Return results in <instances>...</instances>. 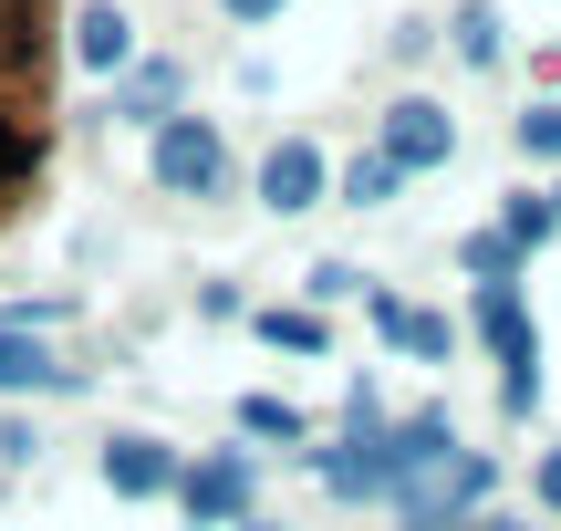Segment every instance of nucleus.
<instances>
[{"instance_id":"1","label":"nucleus","mask_w":561,"mask_h":531,"mask_svg":"<svg viewBox=\"0 0 561 531\" xmlns=\"http://www.w3.org/2000/svg\"><path fill=\"white\" fill-rule=\"evenodd\" d=\"M62 157V0H0V240Z\"/></svg>"},{"instance_id":"18","label":"nucleus","mask_w":561,"mask_h":531,"mask_svg":"<svg viewBox=\"0 0 561 531\" xmlns=\"http://www.w3.org/2000/svg\"><path fill=\"white\" fill-rule=\"evenodd\" d=\"M219 11H229V21H271L280 0H219Z\"/></svg>"},{"instance_id":"15","label":"nucleus","mask_w":561,"mask_h":531,"mask_svg":"<svg viewBox=\"0 0 561 531\" xmlns=\"http://www.w3.org/2000/svg\"><path fill=\"white\" fill-rule=\"evenodd\" d=\"M240 428H261V438H301V417L280 407V396H250V407H240Z\"/></svg>"},{"instance_id":"11","label":"nucleus","mask_w":561,"mask_h":531,"mask_svg":"<svg viewBox=\"0 0 561 531\" xmlns=\"http://www.w3.org/2000/svg\"><path fill=\"white\" fill-rule=\"evenodd\" d=\"M0 386H62V365L42 344H21V334H0Z\"/></svg>"},{"instance_id":"3","label":"nucleus","mask_w":561,"mask_h":531,"mask_svg":"<svg viewBox=\"0 0 561 531\" xmlns=\"http://www.w3.org/2000/svg\"><path fill=\"white\" fill-rule=\"evenodd\" d=\"M479 334L500 344L510 407H530V396H541V375H530V324H520V292H510V282H479Z\"/></svg>"},{"instance_id":"5","label":"nucleus","mask_w":561,"mask_h":531,"mask_svg":"<svg viewBox=\"0 0 561 531\" xmlns=\"http://www.w3.org/2000/svg\"><path fill=\"white\" fill-rule=\"evenodd\" d=\"M261 199L271 208H312L322 199V146L312 136H291V146H271V157H261Z\"/></svg>"},{"instance_id":"17","label":"nucleus","mask_w":561,"mask_h":531,"mask_svg":"<svg viewBox=\"0 0 561 531\" xmlns=\"http://www.w3.org/2000/svg\"><path fill=\"white\" fill-rule=\"evenodd\" d=\"M343 188H354V208H375L385 188H396V157H364V167H354V178H343Z\"/></svg>"},{"instance_id":"6","label":"nucleus","mask_w":561,"mask_h":531,"mask_svg":"<svg viewBox=\"0 0 561 531\" xmlns=\"http://www.w3.org/2000/svg\"><path fill=\"white\" fill-rule=\"evenodd\" d=\"M104 490L157 500V490H178V459H167L157 438H115V449H104Z\"/></svg>"},{"instance_id":"13","label":"nucleus","mask_w":561,"mask_h":531,"mask_svg":"<svg viewBox=\"0 0 561 531\" xmlns=\"http://www.w3.org/2000/svg\"><path fill=\"white\" fill-rule=\"evenodd\" d=\"M458 53H468V63H500V11H489V0L458 21Z\"/></svg>"},{"instance_id":"7","label":"nucleus","mask_w":561,"mask_h":531,"mask_svg":"<svg viewBox=\"0 0 561 531\" xmlns=\"http://www.w3.org/2000/svg\"><path fill=\"white\" fill-rule=\"evenodd\" d=\"M178 490H187V511H198V521H240L250 470H240V449H219V459H198V470H187Z\"/></svg>"},{"instance_id":"19","label":"nucleus","mask_w":561,"mask_h":531,"mask_svg":"<svg viewBox=\"0 0 561 531\" xmlns=\"http://www.w3.org/2000/svg\"><path fill=\"white\" fill-rule=\"evenodd\" d=\"M541 500H551V511H561V449L541 459Z\"/></svg>"},{"instance_id":"20","label":"nucleus","mask_w":561,"mask_h":531,"mask_svg":"<svg viewBox=\"0 0 561 531\" xmlns=\"http://www.w3.org/2000/svg\"><path fill=\"white\" fill-rule=\"evenodd\" d=\"M416 531H510V521H416Z\"/></svg>"},{"instance_id":"2","label":"nucleus","mask_w":561,"mask_h":531,"mask_svg":"<svg viewBox=\"0 0 561 531\" xmlns=\"http://www.w3.org/2000/svg\"><path fill=\"white\" fill-rule=\"evenodd\" d=\"M157 188H167V199H208V188H229V136L208 115H167L157 125Z\"/></svg>"},{"instance_id":"14","label":"nucleus","mask_w":561,"mask_h":531,"mask_svg":"<svg viewBox=\"0 0 561 531\" xmlns=\"http://www.w3.org/2000/svg\"><path fill=\"white\" fill-rule=\"evenodd\" d=\"M261 334H271V344H291V354H322V344H333V334H322V324H312V313H271V324H261Z\"/></svg>"},{"instance_id":"8","label":"nucleus","mask_w":561,"mask_h":531,"mask_svg":"<svg viewBox=\"0 0 561 531\" xmlns=\"http://www.w3.org/2000/svg\"><path fill=\"white\" fill-rule=\"evenodd\" d=\"M62 53L94 63V74H104V63H125V11H115V0H83V11L62 21Z\"/></svg>"},{"instance_id":"10","label":"nucleus","mask_w":561,"mask_h":531,"mask_svg":"<svg viewBox=\"0 0 561 531\" xmlns=\"http://www.w3.org/2000/svg\"><path fill=\"white\" fill-rule=\"evenodd\" d=\"M551 219H561V199L520 188V199H510V219H500V240H510V250H530V240H551Z\"/></svg>"},{"instance_id":"16","label":"nucleus","mask_w":561,"mask_h":531,"mask_svg":"<svg viewBox=\"0 0 561 531\" xmlns=\"http://www.w3.org/2000/svg\"><path fill=\"white\" fill-rule=\"evenodd\" d=\"M520 146H530V157H561V104H530V115H520Z\"/></svg>"},{"instance_id":"4","label":"nucleus","mask_w":561,"mask_h":531,"mask_svg":"<svg viewBox=\"0 0 561 531\" xmlns=\"http://www.w3.org/2000/svg\"><path fill=\"white\" fill-rule=\"evenodd\" d=\"M385 157H396V167H447V157H458V125H447V104L405 94L396 115H385Z\"/></svg>"},{"instance_id":"12","label":"nucleus","mask_w":561,"mask_h":531,"mask_svg":"<svg viewBox=\"0 0 561 531\" xmlns=\"http://www.w3.org/2000/svg\"><path fill=\"white\" fill-rule=\"evenodd\" d=\"M167 104H178V63H157V74L125 83V115H167Z\"/></svg>"},{"instance_id":"9","label":"nucleus","mask_w":561,"mask_h":531,"mask_svg":"<svg viewBox=\"0 0 561 531\" xmlns=\"http://www.w3.org/2000/svg\"><path fill=\"white\" fill-rule=\"evenodd\" d=\"M375 334H385L396 354H426V365L447 354V324H437V313H416V303H396V292L375 303Z\"/></svg>"}]
</instances>
